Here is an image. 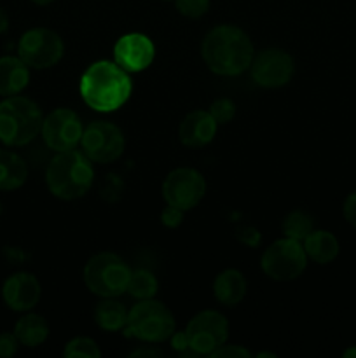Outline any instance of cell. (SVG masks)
<instances>
[{
	"mask_svg": "<svg viewBox=\"0 0 356 358\" xmlns=\"http://www.w3.org/2000/svg\"><path fill=\"white\" fill-rule=\"evenodd\" d=\"M206 194V180L194 168H177L163 182V198L168 205L192 210Z\"/></svg>",
	"mask_w": 356,
	"mask_h": 358,
	"instance_id": "8fae6325",
	"label": "cell"
},
{
	"mask_svg": "<svg viewBox=\"0 0 356 358\" xmlns=\"http://www.w3.org/2000/svg\"><path fill=\"white\" fill-rule=\"evenodd\" d=\"M129 311L122 303H119L115 297H103V301L96 304L94 308V322L100 329L107 332H119L124 331L128 324Z\"/></svg>",
	"mask_w": 356,
	"mask_h": 358,
	"instance_id": "44dd1931",
	"label": "cell"
},
{
	"mask_svg": "<svg viewBox=\"0 0 356 358\" xmlns=\"http://www.w3.org/2000/svg\"><path fill=\"white\" fill-rule=\"evenodd\" d=\"M181 220H184V210L177 208V206L168 205L163 210V213H161V222H163V226L170 227V229H175V227L180 226Z\"/></svg>",
	"mask_w": 356,
	"mask_h": 358,
	"instance_id": "f546056e",
	"label": "cell"
},
{
	"mask_svg": "<svg viewBox=\"0 0 356 358\" xmlns=\"http://www.w3.org/2000/svg\"><path fill=\"white\" fill-rule=\"evenodd\" d=\"M262 357H271V358H276V353H269V352H260V353H257V358H262Z\"/></svg>",
	"mask_w": 356,
	"mask_h": 358,
	"instance_id": "8d00e7d4",
	"label": "cell"
},
{
	"mask_svg": "<svg viewBox=\"0 0 356 358\" xmlns=\"http://www.w3.org/2000/svg\"><path fill=\"white\" fill-rule=\"evenodd\" d=\"M84 126L79 115L70 108H56L42 122L40 135L45 145L54 152L75 149L82 140Z\"/></svg>",
	"mask_w": 356,
	"mask_h": 358,
	"instance_id": "7c38bea8",
	"label": "cell"
},
{
	"mask_svg": "<svg viewBox=\"0 0 356 358\" xmlns=\"http://www.w3.org/2000/svg\"><path fill=\"white\" fill-rule=\"evenodd\" d=\"M216 128L218 124L209 112L192 110L185 115L184 121L178 126V138L185 147L201 149L215 138Z\"/></svg>",
	"mask_w": 356,
	"mask_h": 358,
	"instance_id": "2e32d148",
	"label": "cell"
},
{
	"mask_svg": "<svg viewBox=\"0 0 356 358\" xmlns=\"http://www.w3.org/2000/svg\"><path fill=\"white\" fill-rule=\"evenodd\" d=\"M175 6L185 17L198 20L209 10V0H175Z\"/></svg>",
	"mask_w": 356,
	"mask_h": 358,
	"instance_id": "4316f807",
	"label": "cell"
},
{
	"mask_svg": "<svg viewBox=\"0 0 356 358\" xmlns=\"http://www.w3.org/2000/svg\"><path fill=\"white\" fill-rule=\"evenodd\" d=\"M14 334H16L20 345L35 348L40 346L49 336V325L44 317L37 313H28L21 317L14 325Z\"/></svg>",
	"mask_w": 356,
	"mask_h": 358,
	"instance_id": "7402d4cb",
	"label": "cell"
},
{
	"mask_svg": "<svg viewBox=\"0 0 356 358\" xmlns=\"http://www.w3.org/2000/svg\"><path fill=\"white\" fill-rule=\"evenodd\" d=\"M133 80L124 69L110 59L91 63L80 77V96L96 112H114L129 100Z\"/></svg>",
	"mask_w": 356,
	"mask_h": 358,
	"instance_id": "7a4b0ae2",
	"label": "cell"
},
{
	"mask_svg": "<svg viewBox=\"0 0 356 358\" xmlns=\"http://www.w3.org/2000/svg\"><path fill=\"white\" fill-rule=\"evenodd\" d=\"M20 348V341H17L16 334L10 332H2L0 334V358H10L17 353Z\"/></svg>",
	"mask_w": 356,
	"mask_h": 358,
	"instance_id": "83f0119b",
	"label": "cell"
},
{
	"mask_svg": "<svg viewBox=\"0 0 356 358\" xmlns=\"http://www.w3.org/2000/svg\"><path fill=\"white\" fill-rule=\"evenodd\" d=\"M342 355H344V358H349V357H356V348H349V350H346V352L342 353Z\"/></svg>",
	"mask_w": 356,
	"mask_h": 358,
	"instance_id": "d590c367",
	"label": "cell"
},
{
	"mask_svg": "<svg viewBox=\"0 0 356 358\" xmlns=\"http://www.w3.org/2000/svg\"><path fill=\"white\" fill-rule=\"evenodd\" d=\"M342 213H344V219L356 229V191H353L346 198L344 206H342Z\"/></svg>",
	"mask_w": 356,
	"mask_h": 358,
	"instance_id": "d6a6232c",
	"label": "cell"
},
{
	"mask_svg": "<svg viewBox=\"0 0 356 358\" xmlns=\"http://www.w3.org/2000/svg\"><path fill=\"white\" fill-rule=\"evenodd\" d=\"M40 282L31 273H14L3 282L2 297L13 311H30L40 301Z\"/></svg>",
	"mask_w": 356,
	"mask_h": 358,
	"instance_id": "9a60e30c",
	"label": "cell"
},
{
	"mask_svg": "<svg viewBox=\"0 0 356 358\" xmlns=\"http://www.w3.org/2000/svg\"><path fill=\"white\" fill-rule=\"evenodd\" d=\"M156 56L154 42L143 34H126L115 42L114 62L128 73L149 69Z\"/></svg>",
	"mask_w": 356,
	"mask_h": 358,
	"instance_id": "5bb4252c",
	"label": "cell"
},
{
	"mask_svg": "<svg viewBox=\"0 0 356 358\" xmlns=\"http://www.w3.org/2000/svg\"><path fill=\"white\" fill-rule=\"evenodd\" d=\"M94 180L93 161L82 150L58 152L45 170V182L56 198L73 201L87 194Z\"/></svg>",
	"mask_w": 356,
	"mask_h": 358,
	"instance_id": "3957f363",
	"label": "cell"
},
{
	"mask_svg": "<svg viewBox=\"0 0 356 358\" xmlns=\"http://www.w3.org/2000/svg\"><path fill=\"white\" fill-rule=\"evenodd\" d=\"M251 79L262 87H281L292 80L295 72V62L283 49L269 48L253 56L250 65Z\"/></svg>",
	"mask_w": 356,
	"mask_h": 358,
	"instance_id": "4fadbf2b",
	"label": "cell"
},
{
	"mask_svg": "<svg viewBox=\"0 0 356 358\" xmlns=\"http://www.w3.org/2000/svg\"><path fill=\"white\" fill-rule=\"evenodd\" d=\"M212 357L215 358H248L250 352L241 345H222Z\"/></svg>",
	"mask_w": 356,
	"mask_h": 358,
	"instance_id": "1f68e13d",
	"label": "cell"
},
{
	"mask_svg": "<svg viewBox=\"0 0 356 358\" xmlns=\"http://www.w3.org/2000/svg\"><path fill=\"white\" fill-rule=\"evenodd\" d=\"M63 357L65 358H100L101 350L98 348L96 341L86 336H79V338L70 339L63 350Z\"/></svg>",
	"mask_w": 356,
	"mask_h": 358,
	"instance_id": "d4e9b609",
	"label": "cell"
},
{
	"mask_svg": "<svg viewBox=\"0 0 356 358\" xmlns=\"http://www.w3.org/2000/svg\"><path fill=\"white\" fill-rule=\"evenodd\" d=\"M28 168L21 156L0 149V191H16L27 182Z\"/></svg>",
	"mask_w": 356,
	"mask_h": 358,
	"instance_id": "ffe728a7",
	"label": "cell"
},
{
	"mask_svg": "<svg viewBox=\"0 0 356 358\" xmlns=\"http://www.w3.org/2000/svg\"><path fill=\"white\" fill-rule=\"evenodd\" d=\"M170 339H171V348H173L178 355L198 357L191 350V345H188V339H187V334H185V331H181V332L175 331L173 336H171Z\"/></svg>",
	"mask_w": 356,
	"mask_h": 358,
	"instance_id": "4dcf8cb0",
	"label": "cell"
},
{
	"mask_svg": "<svg viewBox=\"0 0 356 358\" xmlns=\"http://www.w3.org/2000/svg\"><path fill=\"white\" fill-rule=\"evenodd\" d=\"M157 289H159V283H157L154 273H150L149 269H135V271H131V276H129L126 292L131 297H135V299L143 301L152 299L157 294Z\"/></svg>",
	"mask_w": 356,
	"mask_h": 358,
	"instance_id": "603a6c76",
	"label": "cell"
},
{
	"mask_svg": "<svg viewBox=\"0 0 356 358\" xmlns=\"http://www.w3.org/2000/svg\"><path fill=\"white\" fill-rule=\"evenodd\" d=\"M175 327L173 313L166 304L152 297L140 301L129 310L124 334L147 345H157L168 341L173 336Z\"/></svg>",
	"mask_w": 356,
	"mask_h": 358,
	"instance_id": "5b68a950",
	"label": "cell"
},
{
	"mask_svg": "<svg viewBox=\"0 0 356 358\" xmlns=\"http://www.w3.org/2000/svg\"><path fill=\"white\" fill-rule=\"evenodd\" d=\"M80 145H82V152L93 163L107 164L114 163L124 154L126 138L121 128L114 122L94 121L84 129Z\"/></svg>",
	"mask_w": 356,
	"mask_h": 358,
	"instance_id": "30bf717a",
	"label": "cell"
},
{
	"mask_svg": "<svg viewBox=\"0 0 356 358\" xmlns=\"http://www.w3.org/2000/svg\"><path fill=\"white\" fill-rule=\"evenodd\" d=\"M307 266V255L302 241L281 238L269 245L262 254L260 268L276 282H292L299 278Z\"/></svg>",
	"mask_w": 356,
	"mask_h": 358,
	"instance_id": "52a82bcc",
	"label": "cell"
},
{
	"mask_svg": "<svg viewBox=\"0 0 356 358\" xmlns=\"http://www.w3.org/2000/svg\"><path fill=\"white\" fill-rule=\"evenodd\" d=\"M30 83V66L20 56L0 58V96L20 94Z\"/></svg>",
	"mask_w": 356,
	"mask_h": 358,
	"instance_id": "e0dca14e",
	"label": "cell"
},
{
	"mask_svg": "<svg viewBox=\"0 0 356 358\" xmlns=\"http://www.w3.org/2000/svg\"><path fill=\"white\" fill-rule=\"evenodd\" d=\"M201 56L213 73L236 77L250 69L253 62V44L241 28L218 24L202 38Z\"/></svg>",
	"mask_w": 356,
	"mask_h": 358,
	"instance_id": "6da1fadb",
	"label": "cell"
},
{
	"mask_svg": "<svg viewBox=\"0 0 356 358\" xmlns=\"http://www.w3.org/2000/svg\"><path fill=\"white\" fill-rule=\"evenodd\" d=\"M234 236L237 238V241H241L243 245H246V247H258V243H260L262 236L260 233H258L255 227H250V226H244V227H237L236 233H234Z\"/></svg>",
	"mask_w": 356,
	"mask_h": 358,
	"instance_id": "f1b7e54d",
	"label": "cell"
},
{
	"mask_svg": "<svg viewBox=\"0 0 356 358\" xmlns=\"http://www.w3.org/2000/svg\"><path fill=\"white\" fill-rule=\"evenodd\" d=\"M7 30H9V14L0 7V34H6Z\"/></svg>",
	"mask_w": 356,
	"mask_h": 358,
	"instance_id": "e575fe53",
	"label": "cell"
},
{
	"mask_svg": "<svg viewBox=\"0 0 356 358\" xmlns=\"http://www.w3.org/2000/svg\"><path fill=\"white\" fill-rule=\"evenodd\" d=\"M248 290V282L239 269H225L218 273L213 282V294L216 301L223 306H236L244 299Z\"/></svg>",
	"mask_w": 356,
	"mask_h": 358,
	"instance_id": "ac0fdd59",
	"label": "cell"
},
{
	"mask_svg": "<svg viewBox=\"0 0 356 358\" xmlns=\"http://www.w3.org/2000/svg\"><path fill=\"white\" fill-rule=\"evenodd\" d=\"M164 353L159 348H154V346H142V348H136L129 353V357H163Z\"/></svg>",
	"mask_w": 356,
	"mask_h": 358,
	"instance_id": "836d02e7",
	"label": "cell"
},
{
	"mask_svg": "<svg viewBox=\"0 0 356 358\" xmlns=\"http://www.w3.org/2000/svg\"><path fill=\"white\" fill-rule=\"evenodd\" d=\"M281 229L286 238H293L297 241H304L314 231V220L304 210H293L283 219Z\"/></svg>",
	"mask_w": 356,
	"mask_h": 358,
	"instance_id": "cb8c5ba5",
	"label": "cell"
},
{
	"mask_svg": "<svg viewBox=\"0 0 356 358\" xmlns=\"http://www.w3.org/2000/svg\"><path fill=\"white\" fill-rule=\"evenodd\" d=\"M304 250H306L307 259L314 261L316 264H330L337 259L341 245L339 240L325 229H314L306 240L302 241Z\"/></svg>",
	"mask_w": 356,
	"mask_h": 358,
	"instance_id": "d6986e66",
	"label": "cell"
},
{
	"mask_svg": "<svg viewBox=\"0 0 356 358\" xmlns=\"http://www.w3.org/2000/svg\"><path fill=\"white\" fill-rule=\"evenodd\" d=\"M44 115L38 105L27 96H7L0 103V142L21 147L37 138Z\"/></svg>",
	"mask_w": 356,
	"mask_h": 358,
	"instance_id": "277c9868",
	"label": "cell"
},
{
	"mask_svg": "<svg viewBox=\"0 0 356 358\" xmlns=\"http://www.w3.org/2000/svg\"><path fill=\"white\" fill-rule=\"evenodd\" d=\"M34 3H37V6H47V3H51L52 0H31Z\"/></svg>",
	"mask_w": 356,
	"mask_h": 358,
	"instance_id": "74e56055",
	"label": "cell"
},
{
	"mask_svg": "<svg viewBox=\"0 0 356 358\" xmlns=\"http://www.w3.org/2000/svg\"><path fill=\"white\" fill-rule=\"evenodd\" d=\"M65 52V44L56 31L49 28H31L24 31L17 44V56L30 69L44 70L54 66Z\"/></svg>",
	"mask_w": 356,
	"mask_h": 358,
	"instance_id": "9c48e42d",
	"label": "cell"
},
{
	"mask_svg": "<svg viewBox=\"0 0 356 358\" xmlns=\"http://www.w3.org/2000/svg\"><path fill=\"white\" fill-rule=\"evenodd\" d=\"M208 112L215 119L216 124H227L236 115V105L229 98H218V100L213 101Z\"/></svg>",
	"mask_w": 356,
	"mask_h": 358,
	"instance_id": "484cf974",
	"label": "cell"
},
{
	"mask_svg": "<svg viewBox=\"0 0 356 358\" xmlns=\"http://www.w3.org/2000/svg\"><path fill=\"white\" fill-rule=\"evenodd\" d=\"M131 268L114 252H100L86 262L82 278L89 292L100 297H119L128 289Z\"/></svg>",
	"mask_w": 356,
	"mask_h": 358,
	"instance_id": "8992f818",
	"label": "cell"
},
{
	"mask_svg": "<svg viewBox=\"0 0 356 358\" xmlns=\"http://www.w3.org/2000/svg\"><path fill=\"white\" fill-rule=\"evenodd\" d=\"M191 350L198 357H212L229 339V322L215 310L199 311L185 327Z\"/></svg>",
	"mask_w": 356,
	"mask_h": 358,
	"instance_id": "ba28073f",
	"label": "cell"
}]
</instances>
